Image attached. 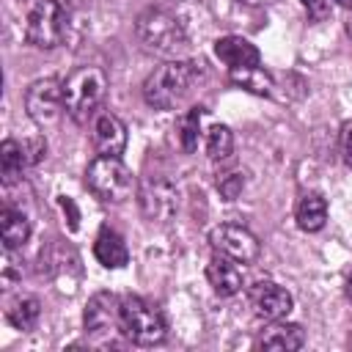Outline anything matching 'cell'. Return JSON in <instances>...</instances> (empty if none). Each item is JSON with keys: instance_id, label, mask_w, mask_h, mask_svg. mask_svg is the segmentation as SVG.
I'll use <instances>...</instances> for the list:
<instances>
[{"instance_id": "obj_1", "label": "cell", "mask_w": 352, "mask_h": 352, "mask_svg": "<svg viewBox=\"0 0 352 352\" xmlns=\"http://www.w3.org/2000/svg\"><path fill=\"white\" fill-rule=\"evenodd\" d=\"M204 80V66L195 60H168L143 82V99L157 110H176Z\"/></svg>"}, {"instance_id": "obj_2", "label": "cell", "mask_w": 352, "mask_h": 352, "mask_svg": "<svg viewBox=\"0 0 352 352\" xmlns=\"http://www.w3.org/2000/svg\"><path fill=\"white\" fill-rule=\"evenodd\" d=\"M135 36L143 44V50L168 60H179L190 50L184 25L162 8H146L135 22Z\"/></svg>"}, {"instance_id": "obj_3", "label": "cell", "mask_w": 352, "mask_h": 352, "mask_svg": "<svg viewBox=\"0 0 352 352\" xmlns=\"http://www.w3.org/2000/svg\"><path fill=\"white\" fill-rule=\"evenodd\" d=\"M107 91V74L99 66H80L63 80V107L72 121L85 124L99 110Z\"/></svg>"}, {"instance_id": "obj_4", "label": "cell", "mask_w": 352, "mask_h": 352, "mask_svg": "<svg viewBox=\"0 0 352 352\" xmlns=\"http://www.w3.org/2000/svg\"><path fill=\"white\" fill-rule=\"evenodd\" d=\"M121 333L138 346H157L168 336L165 316L157 305L143 297H124L121 300Z\"/></svg>"}, {"instance_id": "obj_5", "label": "cell", "mask_w": 352, "mask_h": 352, "mask_svg": "<svg viewBox=\"0 0 352 352\" xmlns=\"http://www.w3.org/2000/svg\"><path fill=\"white\" fill-rule=\"evenodd\" d=\"M85 187L107 204H124L135 192V176L121 157H99L85 170Z\"/></svg>"}, {"instance_id": "obj_6", "label": "cell", "mask_w": 352, "mask_h": 352, "mask_svg": "<svg viewBox=\"0 0 352 352\" xmlns=\"http://www.w3.org/2000/svg\"><path fill=\"white\" fill-rule=\"evenodd\" d=\"M66 8L58 0H36L25 19V38L38 50H52L66 38Z\"/></svg>"}, {"instance_id": "obj_7", "label": "cell", "mask_w": 352, "mask_h": 352, "mask_svg": "<svg viewBox=\"0 0 352 352\" xmlns=\"http://www.w3.org/2000/svg\"><path fill=\"white\" fill-rule=\"evenodd\" d=\"M25 110L38 126H52L63 107V82L58 77H38L25 91Z\"/></svg>"}, {"instance_id": "obj_8", "label": "cell", "mask_w": 352, "mask_h": 352, "mask_svg": "<svg viewBox=\"0 0 352 352\" xmlns=\"http://www.w3.org/2000/svg\"><path fill=\"white\" fill-rule=\"evenodd\" d=\"M209 245L214 253L228 256L239 264H253L261 253V242L253 231H248L245 226L236 223H220L209 231Z\"/></svg>"}, {"instance_id": "obj_9", "label": "cell", "mask_w": 352, "mask_h": 352, "mask_svg": "<svg viewBox=\"0 0 352 352\" xmlns=\"http://www.w3.org/2000/svg\"><path fill=\"white\" fill-rule=\"evenodd\" d=\"M138 201H140V212L146 220H157V223H165L176 214L179 209V190L173 182L157 176V179H146L140 192H138Z\"/></svg>"}, {"instance_id": "obj_10", "label": "cell", "mask_w": 352, "mask_h": 352, "mask_svg": "<svg viewBox=\"0 0 352 352\" xmlns=\"http://www.w3.org/2000/svg\"><path fill=\"white\" fill-rule=\"evenodd\" d=\"M82 322H85V330L94 336L121 330V300L113 292H96L85 305Z\"/></svg>"}, {"instance_id": "obj_11", "label": "cell", "mask_w": 352, "mask_h": 352, "mask_svg": "<svg viewBox=\"0 0 352 352\" xmlns=\"http://www.w3.org/2000/svg\"><path fill=\"white\" fill-rule=\"evenodd\" d=\"M250 302H253L256 319H261V322L286 319L292 314V308H294L292 294L283 286H275V283H258L253 289V294H250Z\"/></svg>"}, {"instance_id": "obj_12", "label": "cell", "mask_w": 352, "mask_h": 352, "mask_svg": "<svg viewBox=\"0 0 352 352\" xmlns=\"http://www.w3.org/2000/svg\"><path fill=\"white\" fill-rule=\"evenodd\" d=\"M94 148L99 157H121L126 148V126L118 116L113 113H99L94 118V132H91Z\"/></svg>"}, {"instance_id": "obj_13", "label": "cell", "mask_w": 352, "mask_h": 352, "mask_svg": "<svg viewBox=\"0 0 352 352\" xmlns=\"http://www.w3.org/2000/svg\"><path fill=\"white\" fill-rule=\"evenodd\" d=\"M206 280L209 286L220 294V297H231L242 289V270H239V261L228 258V256H220L214 253L206 264Z\"/></svg>"}, {"instance_id": "obj_14", "label": "cell", "mask_w": 352, "mask_h": 352, "mask_svg": "<svg viewBox=\"0 0 352 352\" xmlns=\"http://www.w3.org/2000/svg\"><path fill=\"white\" fill-rule=\"evenodd\" d=\"M214 55L228 66V69H245V66H258L261 52L256 44H250L242 36H223L214 41Z\"/></svg>"}, {"instance_id": "obj_15", "label": "cell", "mask_w": 352, "mask_h": 352, "mask_svg": "<svg viewBox=\"0 0 352 352\" xmlns=\"http://www.w3.org/2000/svg\"><path fill=\"white\" fill-rule=\"evenodd\" d=\"M94 256H96V261H99L102 267H110V270H118V267H124V264L129 261V250H126L124 236L116 234V231H110V228H104V231L96 236V242H94Z\"/></svg>"}, {"instance_id": "obj_16", "label": "cell", "mask_w": 352, "mask_h": 352, "mask_svg": "<svg viewBox=\"0 0 352 352\" xmlns=\"http://www.w3.org/2000/svg\"><path fill=\"white\" fill-rule=\"evenodd\" d=\"M305 344V330L294 322H283L278 319L272 327H267V333L261 336L258 346L264 349H286V352H294Z\"/></svg>"}, {"instance_id": "obj_17", "label": "cell", "mask_w": 352, "mask_h": 352, "mask_svg": "<svg viewBox=\"0 0 352 352\" xmlns=\"http://www.w3.org/2000/svg\"><path fill=\"white\" fill-rule=\"evenodd\" d=\"M0 239L6 250H16L30 239V220L19 209H3L0 212Z\"/></svg>"}, {"instance_id": "obj_18", "label": "cell", "mask_w": 352, "mask_h": 352, "mask_svg": "<svg viewBox=\"0 0 352 352\" xmlns=\"http://www.w3.org/2000/svg\"><path fill=\"white\" fill-rule=\"evenodd\" d=\"M327 220V201L319 192H305L297 201V226L308 234L319 231Z\"/></svg>"}, {"instance_id": "obj_19", "label": "cell", "mask_w": 352, "mask_h": 352, "mask_svg": "<svg viewBox=\"0 0 352 352\" xmlns=\"http://www.w3.org/2000/svg\"><path fill=\"white\" fill-rule=\"evenodd\" d=\"M28 165V154H25V146L16 143L14 138L3 140L0 143V176L6 184L16 182L22 176V168Z\"/></svg>"}, {"instance_id": "obj_20", "label": "cell", "mask_w": 352, "mask_h": 352, "mask_svg": "<svg viewBox=\"0 0 352 352\" xmlns=\"http://www.w3.org/2000/svg\"><path fill=\"white\" fill-rule=\"evenodd\" d=\"M231 82L242 85L245 91L256 94V96H270L272 91V77L270 72H264L261 66H245V69H231Z\"/></svg>"}, {"instance_id": "obj_21", "label": "cell", "mask_w": 352, "mask_h": 352, "mask_svg": "<svg viewBox=\"0 0 352 352\" xmlns=\"http://www.w3.org/2000/svg\"><path fill=\"white\" fill-rule=\"evenodd\" d=\"M38 316H41V302H38L36 297H22V300H16V302L8 308V322H11L16 330H22V333L33 330V327L38 324Z\"/></svg>"}, {"instance_id": "obj_22", "label": "cell", "mask_w": 352, "mask_h": 352, "mask_svg": "<svg viewBox=\"0 0 352 352\" xmlns=\"http://www.w3.org/2000/svg\"><path fill=\"white\" fill-rule=\"evenodd\" d=\"M204 107H190L182 118H179V143L187 154H192L198 148V138H201V118H204Z\"/></svg>"}, {"instance_id": "obj_23", "label": "cell", "mask_w": 352, "mask_h": 352, "mask_svg": "<svg viewBox=\"0 0 352 352\" xmlns=\"http://www.w3.org/2000/svg\"><path fill=\"white\" fill-rule=\"evenodd\" d=\"M234 151V132L226 124H214L206 129V154L209 160H226Z\"/></svg>"}, {"instance_id": "obj_24", "label": "cell", "mask_w": 352, "mask_h": 352, "mask_svg": "<svg viewBox=\"0 0 352 352\" xmlns=\"http://www.w3.org/2000/svg\"><path fill=\"white\" fill-rule=\"evenodd\" d=\"M242 187H245V176L242 173H226V176L217 179V190H220V195L226 201H234L242 192Z\"/></svg>"}, {"instance_id": "obj_25", "label": "cell", "mask_w": 352, "mask_h": 352, "mask_svg": "<svg viewBox=\"0 0 352 352\" xmlns=\"http://www.w3.org/2000/svg\"><path fill=\"white\" fill-rule=\"evenodd\" d=\"M314 22H324L333 14V0H300Z\"/></svg>"}, {"instance_id": "obj_26", "label": "cell", "mask_w": 352, "mask_h": 352, "mask_svg": "<svg viewBox=\"0 0 352 352\" xmlns=\"http://www.w3.org/2000/svg\"><path fill=\"white\" fill-rule=\"evenodd\" d=\"M25 154H28V165H33V162H38L41 157H44V151H47V143H44V138H28L25 143Z\"/></svg>"}, {"instance_id": "obj_27", "label": "cell", "mask_w": 352, "mask_h": 352, "mask_svg": "<svg viewBox=\"0 0 352 352\" xmlns=\"http://www.w3.org/2000/svg\"><path fill=\"white\" fill-rule=\"evenodd\" d=\"M341 157H344V165L352 168V118L344 121L341 126Z\"/></svg>"}, {"instance_id": "obj_28", "label": "cell", "mask_w": 352, "mask_h": 352, "mask_svg": "<svg viewBox=\"0 0 352 352\" xmlns=\"http://www.w3.org/2000/svg\"><path fill=\"white\" fill-rule=\"evenodd\" d=\"M346 297H349V300H352V275H349V278H346Z\"/></svg>"}, {"instance_id": "obj_29", "label": "cell", "mask_w": 352, "mask_h": 352, "mask_svg": "<svg viewBox=\"0 0 352 352\" xmlns=\"http://www.w3.org/2000/svg\"><path fill=\"white\" fill-rule=\"evenodd\" d=\"M336 3H338V6H344V8H349V11H352V0H336Z\"/></svg>"}, {"instance_id": "obj_30", "label": "cell", "mask_w": 352, "mask_h": 352, "mask_svg": "<svg viewBox=\"0 0 352 352\" xmlns=\"http://www.w3.org/2000/svg\"><path fill=\"white\" fill-rule=\"evenodd\" d=\"M346 33H349V38H352V16L346 19Z\"/></svg>"}, {"instance_id": "obj_31", "label": "cell", "mask_w": 352, "mask_h": 352, "mask_svg": "<svg viewBox=\"0 0 352 352\" xmlns=\"http://www.w3.org/2000/svg\"><path fill=\"white\" fill-rule=\"evenodd\" d=\"M242 3H264V0H242Z\"/></svg>"}]
</instances>
